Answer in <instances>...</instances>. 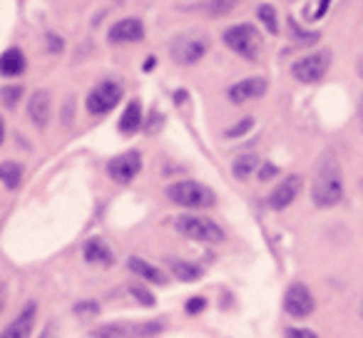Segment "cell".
I'll return each mask as SVG.
<instances>
[{"instance_id": "37", "label": "cell", "mask_w": 363, "mask_h": 338, "mask_svg": "<svg viewBox=\"0 0 363 338\" xmlns=\"http://www.w3.org/2000/svg\"><path fill=\"white\" fill-rule=\"evenodd\" d=\"M361 316H363V303H361Z\"/></svg>"}, {"instance_id": "13", "label": "cell", "mask_w": 363, "mask_h": 338, "mask_svg": "<svg viewBox=\"0 0 363 338\" xmlns=\"http://www.w3.org/2000/svg\"><path fill=\"white\" fill-rule=\"evenodd\" d=\"M267 87H269L267 77H247V80L229 87V100H232L234 105H244V102L262 97L264 92H267Z\"/></svg>"}, {"instance_id": "6", "label": "cell", "mask_w": 363, "mask_h": 338, "mask_svg": "<svg viewBox=\"0 0 363 338\" xmlns=\"http://www.w3.org/2000/svg\"><path fill=\"white\" fill-rule=\"evenodd\" d=\"M224 43H227L229 50L247 57V60H257L259 52H262V35L249 23H242V26H234L229 30H224Z\"/></svg>"}, {"instance_id": "20", "label": "cell", "mask_w": 363, "mask_h": 338, "mask_svg": "<svg viewBox=\"0 0 363 338\" xmlns=\"http://www.w3.org/2000/svg\"><path fill=\"white\" fill-rule=\"evenodd\" d=\"M259 167H262L259 164V157L249 152V154H239L237 159H234L232 172L237 179H247V177H252V172H257Z\"/></svg>"}, {"instance_id": "29", "label": "cell", "mask_w": 363, "mask_h": 338, "mask_svg": "<svg viewBox=\"0 0 363 338\" xmlns=\"http://www.w3.org/2000/svg\"><path fill=\"white\" fill-rule=\"evenodd\" d=\"M286 338H318V336L313 331H308V328H289Z\"/></svg>"}, {"instance_id": "12", "label": "cell", "mask_w": 363, "mask_h": 338, "mask_svg": "<svg viewBox=\"0 0 363 338\" xmlns=\"http://www.w3.org/2000/svg\"><path fill=\"white\" fill-rule=\"evenodd\" d=\"M35 316H38L35 301H28L26 308H23V311L18 313V316L13 318L6 328H3L0 338H28V336H30V331H33V326H35Z\"/></svg>"}, {"instance_id": "3", "label": "cell", "mask_w": 363, "mask_h": 338, "mask_svg": "<svg viewBox=\"0 0 363 338\" xmlns=\"http://www.w3.org/2000/svg\"><path fill=\"white\" fill-rule=\"evenodd\" d=\"M164 328V321H112L97 326L90 338H147Z\"/></svg>"}, {"instance_id": "17", "label": "cell", "mask_w": 363, "mask_h": 338, "mask_svg": "<svg viewBox=\"0 0 363 338\" xmlns=\"http://www.w3.org/2000/svg\"><path fill=\"white\" fill-rule=\"evenodd\" d=\"M82 254H85V259L90 264H100V266H110L112 264V252L102 239H90L85 244V252Z\"/></svg>"}, {"instance_id": "10", "label": "cell", "mask_w": 363, "mask_h": 338, "mask_svg": "<svg viewBox=\"0 0 363 338\" xmlns=\"http://www.w3.org/2000/svg\"><path fill=\"white\" fill-rule=\"evenodd\" d=\"M140 169H142V157H140V152H135V150L115 157V159H110V164H107V174H110V179H115L117 184H130L132 179L140 174Z\"/></svg>"}, {"instance_id": "32", "label": "cell", "mask_w": 363, "mask_h": 338, "mask_svg": "<svg viewBox=\"0 0 363 338\" xmlns=\"http://www.w3.org/2000/svg\"><path fill=\"white\" fill-rule=\"evenodd\" d=\"M77 313H95L97 311V306H95V301H82L80 306L75 308Z\"/></svg>"}, {"instance_id": "19", "label": "cell", "mask_w": 363, "mask_h": 338, "mask_svg": "<svg viewBox=\"0 0 363 338\" xmlns=\"http://www.w3.org/2000/svg\"><path fill=\"white\" fill-rule=\"evenodd\" d=\"M0 70H3L6 77L21 75V72L26 70V55H23V50H18V47L6 50V55H3V60H0Z\"/></svg>"}, {"instance_id": "9", "label": "cell", "mask_w": 363, "mask_h": 338, "mask_svg": "<svg viewBox=\"0 0 363 338\" xmlns=\"http://www.w3.org/2000/svg\"><path fill=\"white\" fill-rule=\"evenodd\" d=\"M313 308H316V301H313L306 283H291L286 296H284V311L294 318H306L313 313Z\"/></svg>"}, {"instance_id": "14", "label": "cell", "mask_w": 363, "mask_h": 338, "mask_svg": "<svg viewBox=\"0 0 363 338\" xmlns=\"http://www.w3.org/2000/svg\"><path fill=\"white\" fill-rule=\"evenodd\" d=\"M28 115H30L33 125L38 130H45L48 122H50L52 115V97L48 90H38L30 95V102H28Z\"/></svg>"}, {"instance_id": "4", "label": "cell", "mask_w": 363, "mask_h": 338, "mask_svg": "<svg viewBox=\"0 0 363 338\" xmlns=\"http://www.w3.org/2000/svg\"><path fill=\"white\" fill-rule=\"evenodd\" d=\"M177 232L184 234L187 239L194 242H204V244H219L224 242V229L217 222L207 217H197V214H184V217L177 219Z\"/></svg>"}, {"instance_id": "33", "label": "cell", "mask_w": 363, "mask_h": 338, "mask_svg": "<svg viewBox=\"0 0 363 338\" xmlns=\"http://www.w3.org/2000/svg\"><path fill=\"white\" fill-rule=\"evenodd\" d=\"M40 338H55V323H48V326H45V333H43V336Z\"/></svg>"}, {"instance_id": "28", "label": "cell", "mask_w": 363, "mask_h": 338, "mask_svg": "<svg viewBox=\"0 0 363 338\" xmlns=\"http://www.w3.org/2000/svg\"><path fill=\"white\" fill-rule=\"evenodd\" d=\"M132 296H135L140 303H145V306H155V296H152L145 286H132Z\"/></svg>"}, {"instance_id": "24", "label": "cell", "mask_w": 363, "mask_h": 338, "mask_svg": "<svg viewBox=\"0 0 363 338\" xmlns=\"http://www.w3.org/2000/svg\"><path fill=\"white\" fill-rule=\"evenodd\" d=\"M257 16H259V21L267 26V30L277 35V33H279V16H277V11H274V6L262 3V6L257 8Z\"/></svg>"}, {"instance_id": "5", "label": "cell", "mask_w": 363, "mask_h": 338, "mask_svg": "<svg viewBox=\"0 0 363 338\" xmlns=\"http://www.w3.org/2000/svg\"><path fill=\"white\" fill-rule=\"evenodd\" d=\"M209 40L202 33H182L169 43V55L177 65H194L207 55Z\"/></svg>"}, {"instance_id": "35", "label": "cell", "mask_w": 363, "mask_h": 338, "mask_svg": "<svg viewBox=\"0 0 363 338\" xmlns=\"http://www.w3.org/2000/svg\"><path fill=\"white\" fill-rule=\"evenodd\" d=\"M358 122H361V130H363V97H361V105H358Z\"/></svg>"}, {"instance_id": "27", "label": "cell", "mask_w": 363, "mask_h": 338, "mask_svg": "<svg viewBox=\"0 0 363 338\" xmlns=\"http://www.w3.org/2000/svg\"><path fill=\"white\" fill-rule=\"evenodd\" d=\"M254 127V120L252 117H247V120H242L239 125H234V127H229L227 130V137H242V135H247L249 130Z\"/></svg>"}, {"instance_id": "16", "label": "cell", "mask_w": 363, "mask_h": 338, "mask_svg": "<svg viewBox=\"0 0 363 338\" xmlns=\"http://www.w3.org/2000/svg\"><path fill=\"white\" fill-rule=\"evenodd\" d=\"M127 266H130V271H135L140 278H145V281L160 283V286H164V283H167V276H164V274H162L157 266H152L150 261H145V259L130 257V259H127Z\"/></svg>"}, {"instance_id": "23", "label": "cell", "mask_w": 363, "mask_h": 338, "mask_svg": "<svg viewBox=\"0 0 363 338\" xmlns=\"http://www.w3.org/2000/svg\"><path fill=\"white\" fill-rule=\"evenodd\" d=\"M237 6H239V0H207V3L199 6V11L207 13L209 18H222V16H229Z\"/></svg>"}, {"instance_id": "1", "label": "cell", "mask_w": 363, "mask_h": 338, "mask_svg": "<svg viewBox=\"0 0 363 338\" xmlns=\"http://www.w3.org/2000/svg\"><path fill=\"white\" fill-rule=\"evenodd\" d=\"M311 199L318 209H331L343 199V172L341 162L331 150L323 152L313 169Z\"/></svg>"}, {"instance_id": "21", "label": "cell", "mask_w": 363, "mask_h": 338, "mask_svg": "<svg viewBox=\"0 0 363 338\" xmlns=\"http://www.w3.org/2000/svg\"><path fill=\"white\" fill-rule=\"evenodd\" d=\"M169 269L179 281H197V278H202V274H204V269L192 261H172Z\"/></svg>"}, {"instance_id": "26", "label": "cell", "mask_w": 363, "mask_h": 338, "mask_svg": "<svg viewBox=\"0 0 363 338\" xmlns=\"http://www.w3.org/2000/svg\"><path fill=\"white\" fill-rule=\"evenodd\" d=\"M0 97H3V105L8 107V110H13V107L21 102V97H23V87L21 85H8V87H3V92H0Z\"/></svg>"}, {"instance_id": "18", "label": "cell", "mask_w": 363, "mask_h": 338, "mask_svg": "<svg viewBox=\"0 0 363 338\" xmlns=\"http://www.w3.org/2000/svg\"><path fill=\"white\" fill-rule=\"evenodd\" d=\"M140 125H142V105L137 100H132L120 117V132L122 135H135L140 130Z\"/></svg>"}, {"instance_id": "8", "label": "cell", "mask_w": 363, "mask_h": 338, "mask_svg": "<svg viewBox=\"0 0 363 338\" xmlns=\"http://www.w3.org/2000/svg\"><path fill=\"white\" fill-rule=\"evenodd\" d=\"M120 100H122V85H117V82H112V80H105L97 87H92L85 105L90 115H107V112L120 105Z\"/></svg>"}, {"instance_id": "30", "label": "cell", "mask_w": 363, "mask_h": 338, "mask_svg": "<svg viewBox=\"0 0 363 338\" xmlns=\"http://www.w3.org/2000/svg\"><path fill=\"white\" fill-rule=\"evenodd\" d=\"M277 172H279L277 167H274V164H269V162H267V164H262V167H259V179H262V182H267V179H272Z\"/></svg>"}, {"instance_id": "31", "label": "cell", "mask_w": 363, "mask_h": 338, "mask_svg": "<svg viewBox=\"0 0 363 338\" xmlns=\"http://www.w3.org/2000/svg\"><path fill=\"white\" fill-rule=\"evenodd\" d=\"M202 308H204V298H189V303H187L189 313H197V311H202Z\"/></svg>"}, {"instance_id": "7", "label": "cell", "mask_w": 363, "mask_h": 338, "mask_svg": "<svg viewBox=\"0 0 363 338\" xmlns=\"http://www.w3.org/2000/svg\"><path fill=\"white\" fill-rule=\"evenodd\" d=\"M328 65H331V50L323 47V50L311 52V55L294 62L291 72L298 82H303V85H316V82H321L323 75L328 72Z\"/></svg>"}, {"instance_id": "2", "label": "cell", "mask_w": 363, "mask_h": 338, "mask_svg": "<svg viewBox=\"0 0 363 338\" xmlns=\"http://www.w3.org/2000/svg\"><path fill=\"white\" fill-rule=\"evenodd\" d=\"M167 199L187 209H209L217 204V197H214L212 189L202 182H194V179L169 184L167 187Z\"/></svg>"}, {"instance_id": "22", "label": "cell", "mask_w": 363, "mask_h": 338, "mask_svg": "<svg viewBox=\"0 0 363 338\" xmlns=\"http://www.w3.org/2000/svg\"><path fill=\"white\" fill-rule=\"evenodd\" d=\"M0 177H3V184L8 189H18L23 182V167L18 162H3L0 164Z\"/></svg>"}, {"instance_id": "34", "label": "cell", "mask_w": 363, "mask_h": 338, "mask_svg": "<svg viewBox=\"0 0 363 338\" xmlns=\"http://www.w3.org/2000/svg\"><path fill=\"white\" fill-rule=\"evenodd\" d=\"M50 50H62V40H57L55 35H50Z\"/></svg>"}, {"instance_id": "36", "label": "cell", "mask_w": 363, "mask_h": 338, "mask_svg": "<svg viewBox=\"0 0 363 338\" xmlns=\"http://www.w3.org/2000/svg\"><path fill=\"white\" fill-rule=\"evenodd\" d=\"M358 72H361V75H363V60L358 62Z\"/></svg>"}, {"instance_id": "11", "label": "cell", "mask_w": 363, "mask_h": 338, "mask_svg": "<svg viewBox=\"0 0 363 338\" xmlns=\"http://www.w3.org/2000/svg\"><path fill=\"white\" fill-rule=\"evenodd\" d=\"M301 184H303V179L298 177V174H289L286 179H281V182L272 189V194H269V207L277 209V212L286 209L289 204L298 197V192H301Z\"/></svg>"}, {"instance_id": "15", "label": "cell", "mask_w": 363, "mask_h": 338, "mask_svg": "<svg viewBox=\"0 0 363 338\" xmlns=\"http://www.w3.org/2000/svg\"><path fill=\"white\" fill-rule=\"evenodd\" d=\"M145 38V26L137 18H125L110 28V43H137Z\"/></svg>"}, {"instance_id": "25", "label": "cell", "mask_w": 363, "mask_h": 338, "mask_svg": "<svg viewBox=\"0 0 363 338\" xmlns=\"http://www.w3.org/2000/svg\"><path fill=\"white\" fill-rule=\"evenodd\" d=\"M289 28H291V38H294L296 43H301V45H308V43H316L318 38H321V33H311V30H303V28H298L294 18H289Z\"/></svg>"}]
</instances>
